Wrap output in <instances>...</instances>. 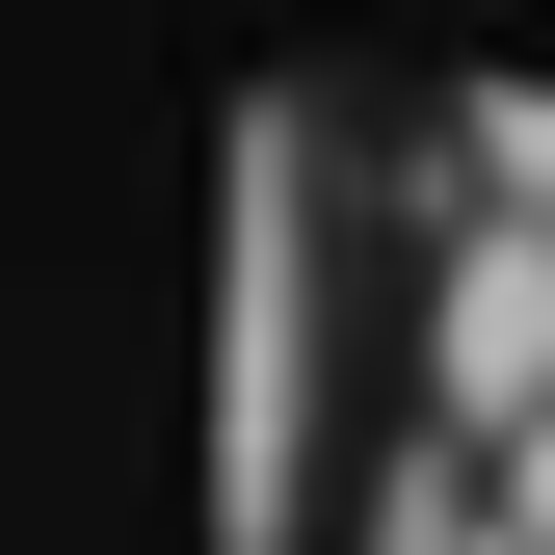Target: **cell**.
<instances>
[{
    "instance_id": "cell-2",
    "label": "cell",
    "mask_w": 555,
    "mask_h": 555,
    "mask_svg": "<svg viewBox=\"0 0 555 555\" xmlns=\"http://www.w3.org/2000/svg\"><path fill=\"white\" fill-rule=\"evenodd\" d=\"M424 159L476 185V212H555V80H450V106H424Z\"/></svg>"
},
{
    "instance_id": "cell-1",
    "label": "cell",
    "mask_w": 555,
    "mask_h": 555,
    "mask_svg": "<svg viewBox=\"0 0 555 555\" xmlns=\"http://www.w3.org/2000/svg\"><path fill=\"white\" fill-rule=\"evenodd\" d=\"M529 424H555V212H476L450 185L424 212V450L503 476Z\"/></svg>"
}]
</instances>
